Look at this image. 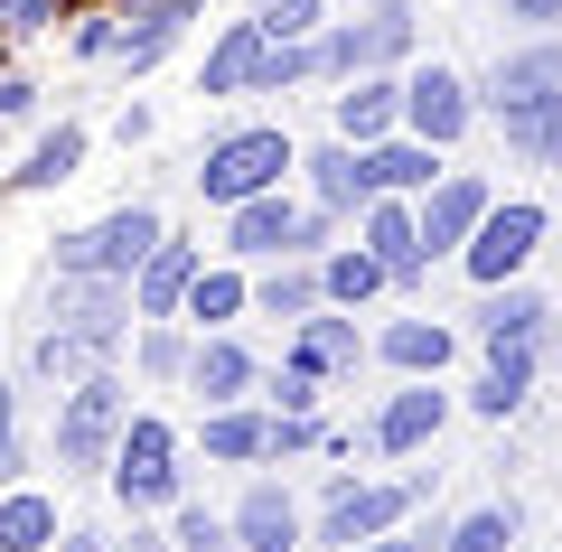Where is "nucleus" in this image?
I'll list each match as a JSON object with an SVG mask.
<instances>
[{"label": "nucleus", "instance_id": "obj_1", "mask_svg": "<svg viewBox=\"0 0 562 552\" xmlns=\"http://www.w3.org/2000/svg\"><path fill=\"white\" fill-rule=\"evenodd\" d=\"M291 169H301L291 132H272V122H244V132L206 140V159H198V198L225 216V206H244V198H272V188H291Z\"/></svg>", "mask_w": 562, "mask_h": 552}, {"label": "nucleus", "instance_id": "obj_2", "mask_svg": "<svg viewBox=\"0 0 562 552\" xmlns=\"http://www.w3.org/2000/svg\"><path fill=\"white\" fill-rule=\"evenodd\" d=\"M122 421H132V384L103 365V375H85V384H66V403H57V431H47V450H57V469L66 477H103L113 469V440H122Z\"/></svg>", "mask_w": 562, "mask_h": 552}, {"label": "nucleus", "instance_id": "obj_3", "mask_svg": "<svg viewBox=\"0 0 562 552\" xmlns=\"http://www.w3.org/2000/svg\"><path fill=\"white\" fill-rule=\"evenodd\" d=\"M113 506L122 515H169L188 496V469H179V431H169L160 413H132L122 421V440H113Z\"/></svg>", "mask_w": 562, "mask_h": 552}, {"label": "nucleus", "instance_id": "obj_4", "mask_svg": "<svg viewBox=\"0 0 562 552\" xmlns=\"http://www.w3.org/2000/svg\"><path fill=\"white\" fill-rule=\"evenodd\" d=\"M413 57V0H366L357 20H328L319 29V76L347 85V76H394Z\"/></svg>", "mask_w": 562, "mask_h": 552}, {"label": "nucleus", "instance_id": "obj_5", "mask_svg": "<svg viewBox=\"0 0 562 552\" xmlns=\"http://www.w3.org/2000/svg\"><path fill=\"white\" fill-rule=\"evenodd\" d=\"M413 506H422V496L403 487V477H357V469H338V477H328L319 525H310V543H319V552H357V543H375V533H394Z\"/></svg>", "mask_w": 562, "mask_h": 552}, {"label": "nucleus", "instance_id": "obj_6", "mask_svg": "<svg viewBox=\"0 0 562 552\" xmlns=\"http://www.w3.org/2000/svg\"><path fill=\"white\" fill-rule=\"evenodd\" d=\"M160 235H169V216H160L150 198H140V206H113V216L57 235V272H113V281H132L140 262L160 254Z\"/></svg>", "mask_w": 562, "mask_h": 552}, {"label": "nucleus", "instance_id": "obj_7", "mask_svg": "<svg viewBox=\"0 0 562 552\" xmlns=\"http://www.w3.org/2000/svg\"><path fill=\"white\" fill-rule=\"evenodd\" d=\"M543 235H553V216H543L535 198H497L479 216V235L460 244V272L479 281V291H497V281H525V262L543 254Z\"/></svg>", "mask_w": 562, "mask_h": 552}, {"label": "nucleus", "instance_id": "obj_8", "mask_svg": "<svg viewBox=\"0 0 562 552\" xmlns=\"http://www.w3.org/2000/svg\"><path fill=\"white\" fill-rule=\"evenodd\" d=\"M469 122H479V85L460 76V66H413L403 76V132L413 140H431V150H460L469 140Z\"/></svg>", "mask_w": 562, "mask_h": 552}, {"label": "nucleus", "instance_id": "obj_9", "mask_svg": "<svg viewBox=\"0 0 562 552\" xmlns=\"http://www.w3.org/2000/svg\"><path fill=\"white\" fill-rule=\"evenodd\" d=\"M132 281L113 272H57V291H47V328L66 337H94V347H122V328H132Z\"/></svg>", "mask_w": 562, "mask_h": 552}, {"label": "nucleus", "instance_id": "obj_10", "mask_svg": "<svg viewBox=\"0 0 562 552\" xmlns=\"http://www.w3.org/2000/svg\"><path fill=\"white\" fill-rule=\"evenodd\" d=\"M497 206V188H487L479 169H441V188H422L413 198V225H422V254L431 262H460V244L479 235V216Z\"/></svg>", "mask_w": 562, "mask_h": 552}, {"label": "nucleus", "instance_id": "obj_11", "mask_svg": "<svg viewBox=\"0 0 562 552\" xmlns=\"http://www.w3.org/2000/svg\"><path fill=\"white\" fill-rule=\"evenodd\" d=\"M441 421H450L441 375H403V394H384V413H375V459H422L441 440Z\"/></svg>", "mask_w": 562, "mask_h": 552}, {"label": "nucleus", "instance_id": "obj_12", "mask_svg": "<svg viewBox=\"0 0 562 552\" xmlns=\"http://www.w3.org/2000/svg\"><path fill=\"white\" fill-rule=\"evenodd\" d=\"M235 552H310V515L291 506V487L281 477H254V487L235 496Z\"/></svg>", "mask_w": 562, "mask_h": 552}, {"label": "nucleus", "instance_id": "obj_13", "mask_svg": "<svg viewBox=\"0 0 562 552\" xmlns=\"http://www.w3.org/2000/svg\"><path fill=\"white\" fill-rule=\"evenodd\" d=\"M357 244L384 262V281H394V291H422V281H431V254H422L413 198H375V206L357 216Z\"/></svg>", "mask_w": 562, "mask_h": 552}, {"label": "nucleus", "instance_id": "obj_14", "mask_svg": "<svg viewBox=\"0 0 562 552\" xmlns=\"http://www.w3.org/2000/svg\"><path fill=\"white\" fill-rule=\"evenodd\" d=\"M113 10H122V47H113L122 76H150V66L188 38V20H198L206 0H113Z\"/></svg>", "mask_w": 562, "mask_h": 552}, {"label": "nucleus", "instance_id": "obj_15", "mask_svg": "<svg viewBox=\"0 0 562 552\" xmlns=\"http://www.w3.org/2000/svg\"><path fill=\"white\" fill-rule=\"evenodd\" d=\"M301 178H310V206H328V216H347V225L375 206V169H366L357 140H319V150H301Z\"/></svg>", "mask_w": 562, "mask_h": 552}, {"label": "nucleus", "instance_id": "obj_16", "mask_svg": "<svg viewBox=\"0 0 562 552\" xmlns=\"http://www.w3.org/2000/svg\"><path fill=\"white\" fill-rule=\"evenodd\" d=\"M188 394L216 413V403H254L262 394V365H254V347H244L235 328H206L198 337V356H188Z\"/></svg>", "mask_w": 562, "mask_h": 552}, {"label": "nucleus", "instance_id": "obj_17", "mask_svg": "<svg viewBox=\"0 0 562 552\" xmlns=\"http://www.w3.org/2000/svg\"><path fill=\"white\" fill-rule=\"evenodd\" d=\"M366 356H375V365H394V375H441L450 356H460V328H450V318H431V309H413V318H384V328L366 337Z\"/></svg>", "mask_w": 562, "mask_h": 552}, {"label": "nucleus", "instance_id": "obj_18", "mask_svg": "<svg viewBox=\"0 0 562 552\" xmlns=\"http://www.w3.org/2000/svg\"><path fill=\"white\" fill-rule=\"evenodd\" d=\"M525 94H562V29H543V38L506 47V57L479 76V113H497V103H525Z\"/></svg>", "mask_w": 562, "mask_h": 552}, {"label": "nucleus", "instance_id": "obj_19", "mask_svg": "<svg viewBox=\"0 0 562 552\" xmlns=\"http://www.w3.org/2000/svg\"><path fill=\"white\" fill-rule=\"evenodd\" d=\"M291 235H301V206H291V188L225 206V262H281V254H291Z\"/></svg>", "mask_w": 562, "mask_h": 552}, {"label": "nucleus", "instance_id": "obj_20", "mask_svg": "<svg viewBox=\"0 0 562 552\" xmlns=\"http://www.w3.org/2000/svg\"><path fill=\"white\" fill-rule=\"evenodd\" d=\"M535 375H543V337L487 347V375L469 384V413H479V421H516L525 403H535Z\"/></svg>", "mask_w": 562, "mask_h": 552}, {"label": "nucleus", "instance_id": "obj_21", "mask_svg": "<svg viewBox=\"0 0 562 552\" xmlns=\"http://www.w3.org/2000/svg\"><path fill=\"white\" fill-rule=\"evenodd\" d=\"M328 113H338V140L375 150V140L403 132V76H347L338 94H328Z\"/></svg>", "mask_w": 562, "mask_h": 552}, {"label": "nucleus", "instance_id": "obj_22", "mask_svg": "<svg viewBox=\"0 0 562 552\" xmlns=\"http://www.w3.org/2000/svg\"><path fill=\"white\" fill-rule=\"evenodd\" d=\"M543 318H553V300H543L535 281H497V291H479V309H469V337H479V347H516V337H543Z\"/></svg>", "mask_w": 562, "mask_h": 552}, {"label": "nucleus", "instance_id": "obj_23", "mask_svg": "<svg viewBox=\"0 0 562 552\" xmlns=\"http://www.w3.org/2000/svg\"><path fill=\"white\" fill-rule=\"evenodd\" d=\"M291 356H301L310 375H357V365H366V328H357L347 309H328V300H319V309L291 328Z\"/></svg>", "mask_w": 562, "mask_h": 552}, {"label": "nucleus", "instance_id": "obj_24", "mask_svg": "<svg viewBox=\"0 0 562 552\" xmlns=\"http://www.w3.org/2000/svg\"><path fill=\"white\" fill-rule=\"evenodd\" d=\"M198 262H206V254H198L188 235H160V254L132 272V309H140V318H179V300H188V281H198Z\"/></svg>", "mask_w": 562, "mask_h": 552}, {"label": "nucleus", "instance_id": "obj_25", "mask_svg": "<svg viewBox=\"0 0 562 552\" xmlns=\"http://www.w3.org/2000/svg\"><path fill=\"white\" fill-rule=\"evenodd\" d=\"M487 122L506 132V150H516L525 169H562V94H525V103H497Z\"/></svg>", "mask_w": 562, "mask_h": 552}, {"label": "nucleus", "instance_id": "obj_26", "mask_svg": "<svg viewBox=\"0 0 562 552\" xmlns=\"http://www.w3.org/2000/svg\"><path fill=\"white\" fill-rule=\"evenodd\" d=\"M198 450L216 459V469H254V459L272 450V413H254V403H216V413H198Z\"/></svg>", "mask_w": 562, "mask_h": 552}, {"label": "nucleus", "instance_id": "obj_27", "mask_svg": "<svg viewBox=\"0 0 562 552\" xmlns=\"http://www.w3.org/2000/svg\"><path fill=\"white\" fill-rule=\"evenodd\" d=\"M262 47H272V38H262V20H235L216 47H206V66H198V94H206V103H225V94H254V76H262Z\"/></svg>", "mask_w": 562, "mask_h": 552}, {"label": "nucleus", "instance_id": "obj_28", "mask_svg": "<svg viewBox=\"0 0 562 552\" xmlns=\"http://www.w3.org/2000/svg\"><path fill=\"white\" fill-rule=\"evenodd\" d=\"M254 309V281H244V262H198V281H188V300H179V318L188 328H235V318Z\"/></svg>", "mask_w": 562, "mask_h": 552}, {"label": "nucleus", "instance_id": "obj_29", "mask_svg": "<svg viewBox=\"0 0 562 552\" xmlns=\"http://www.w3.org/2000/svg\"><path fill=\"white\" fill-rule=\"evenodd\" d=\"M366 169H375V198H422V188H441V150H431V140H413V132L375 140V150H366Z\"/></svg>", "mask_w": 562, "mask_h": 552}, {"label": "nucleus", "instance_id": "obj_30", "mask_svg": "<svg viewBox=\"0 0 562 552\" xmlns=\"http://www.w3.org/2000/svg\"><path fill=\"white\" fill-rule=\"evenodd\" d=\"M254 309H262V318H281V328H301V318L319 309V262H301V254H281L272 272L254 281Z\"/></svg>", "mask_w": 562, "mask_h": 552}, {"label": "nucleus", "instance_id": "obj_31", "mask_svg": "<svg viewBox=\"0 0 562 552\" xmlns=\"http://www.w3.org/2000/svg\"><path fill=\"white\" fill-rule=\"evenodd\" d=\"M375 291H394V281H384V262L366 254V244H338V254H319V300H328V309H366Z\"/></svg>", "mask_w": 562, "mask_h": 552}, {"label": "nucleus", "instance_id": "obj_32", "mask_svg": "<svg viewBox=\"0 0 562 552\" xmlns=\"http://www.w3.org/2000/svg\"><path fill=\"white\" fill-rule=\"evenodd\" d=\"M76 169H85V122H57V132H38V150L20 159V178H10V188H20V198H38V188H66Z\"/></svg>", "mask_w": 562, "mask_h": 552}, {"label": "nucleus", "instance_id": "obj_33", "mask_svg": "<svg viewBox=\"0 0 562 552\" xmlns=\"http://www.w3.org/2000/svg\"><path fill=\"white\" fill-rule=\"evenodd\" d=\"M47 543H57V496L0 487V552H47Z\"/></svg>", "mask_w": 562, "mask_h": 552}, {"label": "nucleus", "instance_id": "obj_34", "mask_svg": "<svg viewBox=\"0 0 562 552\" xmlns=\"http://www.w3.org/2000/svg\"><path fill=\"white\" fill-rule=\"evenodd\" d=\"M103 356H113V347H94V337L38 328V347H29V375H47V384H85V375H103Z\"/></svg>", "mask_w": 562, "mask_h": 552}, {"label": "nucleus", "instance_id": "obj_35", "mask_svg": "<svg viewBox=\"0 0 562 552\" xmlns=\"http://www.w3.org/2000/svg\"><path fill=\"white\" fill-rule=\"evenodd\" d=\"M188 356H198V337L179 318H140V375L150 384H188Z\"/></svg>", "mask_w": 562, "mask_h": 552}, {"label": "nucleus", "instance_id": "obj_36", "mask_svg": "<svg viewBox=\"0 0 562 552\" xmlns=\"http://www.w3.org/2000/svg\"><path fill=\"white\" fill-rule=\"evenodd\" d=\"M291 85H319V38H272L262 47L254 94H291Z\"/></svg>", "mask_w": 562, "mask_h": 552}, {"label": "nucleus", "instance_id": "obj_37", "mask_svg": "<svg viewBox=\"0 0 562 552\" xmlns=\"http://www.w3.org/2000/svg\"><path fill=\"white\" fill-rule=\"evenodd\" d=\"M441 552H516V506H479L441 533Z\"/></svg>", "mask_w": 562, "mask_h": 552}, {"label": "nucleus", "instance_id": "obj_38", "mask_svg": "<svg viewBox=\"0 0 562 552\" xmlns=\"http://www.w3.org/2000/svg\"><path fill=\"white\" fill-rule=\"evenodd\" d=\"M319 384L328 375H310L301 356H281L272 375H262V413H319Z\"/></svg>", "mask_w": 562, "mask_h": 552}, {"label": "nucleus", "instance_id": "obj_39", "mask_svg": "<svg viewBox=\"0 0 562 552\" xmlns=\"http://www.w3.org/2000/svg\"><path fill=\"white\" fill-rule=\"evenodd\" d=\"M262 38H319L328 29V0H254Z\"/></svg>", "mask_w": 562, "mask_h": 552}, {"label": "nucleus", "instance_id": "obj_40", "mask_svg": "<svg viewBox=\"0 0 562 552\" xmlns=\"http://www.w3.org/2000/svg\"><path fill=\"white\" fill-rule=\"evenodd\" d=\"M169 515H179V525H169V543H179V552H235V525H225V515L188 506V496H179Z\"/></svg>", "mask_w": 562, "mask_h": 552}, {"label": "nucleus", "instance_id": "obj_41", "mask_svg": "<svg viewBox=\"0 0 562 552\" xmlns=\"http://www.w3.org/2000/svg\"><path fill=\"white\" fill-rule=\"evenodd\" d=\"M310 450H328V421L319 413H272V450L262 459H310Z\"/></svg>", "mask_w": 562, "mask_h": 552}, {"label": "nucleus", "instance_id": "obj_42", "mask_svg": "<svg viewBox=\"0 0 562 552\" xmlns=\"http://www.w3.org/2000/svg\"><path fill=\"white\" fill-rule=\"evenodd\" d=\"M441 515H431V525H394V533H375V543H357V552H441Z\"/></svg>", "mask_w": 562, "mask_h": 552}, {"label": "nucleus", "instance_id": "obj_43", "mask_svg": "<svg viewBox=\"0 0 562 552\" xmlns=\"http://www.w3.org/2000/svg\"><path fill=\"white\" fill-rule=\"evenodd\" d=\"M506 10V29L516 38H543V29H562V0H497Z\"/></svg>", "mask_w": 562, "mask_h": 552}, {"label": "nucleus", "instance_id": "obj_44", "mask_svg": "<svg viewBox=\"0 0 562 552\" xmlns=\"http://www.w3.org/2000/svg\"><path fill=\"white\" fill-rule=\"evenodd\" d=\"M122 47V10H85V29H76V57H113Z\"/></svg>", "mask_w": 562, "mask_h": 552}, {"label": "nucleus", "instance_id": "obj_45", "mask_svg": "<svg viewBox=\"0 0 562 552\" xmlns=\"http://www.w3.org/2000/svg\"><path fill=\"white\" fill-rule=\"evenodd\" d=\"M29 113H38V85H29V76H0V122H29Z\"/></svg>", "mask_w": 562, "mask_h": 552}, {"label": "nucleus", "instance_id": "obj_46", "mask_svg": "<svg viewBox=\"0 0 562 552\" xmlns=\"http://www.w3.org/2000/svg\"><path fill=\"white\" fill-rule=\"evenodd\" d=\"M0 10H10V29H20V38H29V29H57V0H0Z\"/></svg>", "mask_w": 562, "mask_h": 552}, {"label": "nucleus", "instance_id": "obj_47", "mask_svg": "<svg viewBox=\"0 0 562 552\" xmlns=\"http://www.w3.org/2000/svg\"><path fill=\"white\" fill-rule=\"evenodd\" d=\"M113 552H179V543H169V533L160 525H150V515H132V533H122V543Z\"/></svg>", "mask_w": 562, "mask_h": 552}, {"label": "nucleus", "instance_id": "obj_48", "mask_svg": "<svg viewBox=\"0 0 562 552\" xmlns=\"http://www.w3.org/2000/svg\"><path fill=\"white\" fill-rule=\"evenodd\" d=\"M57 543H66V552H113V533H103V525H66Z\"/></svg>", "mask_w": 562, "mask_h": 552}, {"label": "nucleus", "instance_id": "obj_49", "mask_svg": "<svg viewBox=\"0 0 562 552\" xmlns=\"http://www.w3.org/2000/svg\"><path fill=\"white\" fill-rule=\"evenodd\" d=\"M20 431V384H0V440Z\"/></svg>", "mask_w": 562, "mask_h": 552}, {"label": "nucleus", "instance_id": "obj_50", "mask_svg": "<svg viewBox=\"0 0 562 552\" xmlns=\"http://www.w3.org/2000/svg\"><path fill=\"white\" fill-rule=\"evenodd\" d=\"M357 10H366V0H357Z\"/></svg>", "mask_w": 562, "mask_h": 552}]
</instances>
